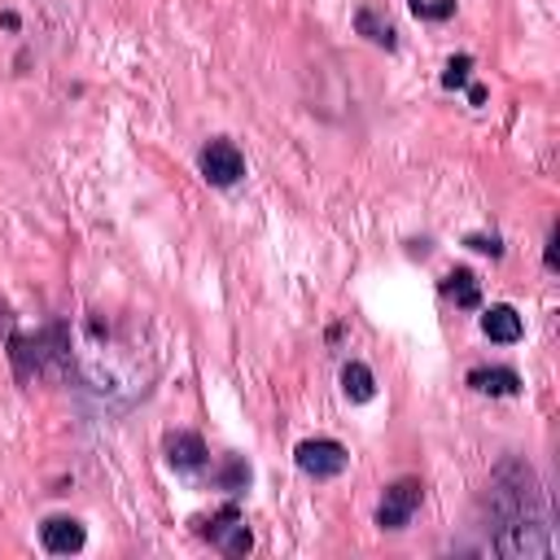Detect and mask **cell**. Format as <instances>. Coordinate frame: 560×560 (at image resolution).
Here are the masks:
<instances>
[{"label":"cell","instance_id":"obj_6","mask_svg":"<svg viewBox=\"0 0 560 560\" xmlns=\"http://www.w3.org/2000/svg\"><path fill=\"white\" fill-rule=\"evenodd\" d=\"M420 503H424L420 477H398L394 486H385V494H381V503H376V525H381V529H402V525L420 512Z\"/></svg>","mask_w":560,"mask_h":560},{"label":"cell","instance_id":"obj_19","mask_svg":"<svg viewBox=\"0 0 560 560\" xmlns=\"http://www.w3.org/2000/svg\"><path fill=\"white\" fill-rule=\"evenodd\" d=\"M468 101H472V105H486V88H481V83H468Z\"/></svg>","mask_w":560,"mask_h":560},{"label":"cell","instance_id":"obj_5","mask_svg":"<svg viewBox=\"0 0 560 560\" xmlns=\"http://www.w3.org/2000/svg\"><path fill=\"white\" fill-rule=\"evenodd\" d=\"M197 171L206 175V184H214V188H232V184L245 175V158H241V149H236L228 136H214V140L201 144V153H197Z\"/></svg>","mask_w":560,"mask_h":560},{"label":"cell","instance_id":"obj_10","mask_svg":"<svg viewBox=\"0 0 560 560\" xmlns=\"http://www.w3.org/2000/svg\"><path fill=\"white\" fill-rule=\"evenodd\" d=\"M468 389L472 394H490V398H512V394H521V376L512 368H472L468 372Z\"/></svg>","mask_w":560,"mask_h":560},{"label":"cell","instance_id":"obj_14","mask_svg":"<svg viewBox=\"0 0 560 560\" xmlns=\"http://www.w3.org/2000/svg\"><path fill=\"white\" fill-rule=\"evenodd\" d=\"M214 486L228 490V494H241V490L249 486V464H245L241 455H223V464H219V472H214Z\"/></svg>","mask_w":560,"mask_h":560},{"label":"cell","instance_id":"obj_20","mask_svg":"<svg viewBox=\"0 0 560 560\" xmlns=\"http://www.w3.org/2000/svg\"><path fill=\"white\" fill-rule=\"evenodd\" d=\"M9 324H13V319H9V302H0V332H13Z\"/></svg>","mask_w":560,"mask_h":560},{"label":"cell","instance_id":"obj_3","mask_svg":"<svg viewBox=\"0 0 560 560\" xmlns=\"http://www.w3.org/2000/svg\"><path fill=\"white\" fill-rule=\"evenodd\" d=\"M192 525H197V534L210 538V547H219L228 560H241V556H249V547H254V534H249L245 512H241L236 503H223L219 512L197 516Z\"/></svg>","mask_w":560,"mask_h":560},{"label":"cell","instance_id":"obj_2","mask_svg":"<svg viewBox=\"0 0 560 560\" xmlns=\"http://www.w3.org/2000/svg\"><path fill=\"white\" fill-rule=\"evenodd\" d=\"M494 551L508 560H542L551 556V538H547V521L534 516H512L503 525H494Z\"/></svg>","mask_w":560,"mask_h":560},{"label":"cell","instance_id":"obj_13","mask_svg":"<svg viewBox=\"0 0 560 560\" xmlns=\"http://www.w3.org/2000/svg\"><path fill=\"white\" fill-rule=\"evenodd\" d=\"M341 394H346L350 402H372V398H376V376H372V368L359 363V359H350V363L341 368Z\"/></svg>","mask_w":560,"mask_h":560},{"label":"cell","instance_id":"obj_8","mask_svg":"<svg viewBox=\"0 0 560 560\" xmlns=\"http://www.w3.org/2000/svg\"><path fill=\"white\" fill-rule=\"evenodd\" d=\"M83 542H88V529L74 516H48L39 525V547L48 556H74V551H83Z\"/></svg>","mask_w":560,"mask_h":560},{"label":"cell","instance_id":"obj_12","mask_svg":"<svg viewBox=\"0 0 560 560\" xmlns=\"http://www.w3.org/2000/svg\"><path fill=\"white\" fill-rule=\"evenodd\" d=\"M442 293L459 306V311H477L481 306V280L468 271V267H455L442 276Z\"/></svg>","mask_w":560,"mask_h":560},{"label":"cell","instance_id":"obj_1","mask_svg":"<svg viewBox=\"0 0 560 560\" xmlns=\"http://www.w3.org/2000/svg\"><path fill=\"white\" fill-rule=\"evenodd\" d=\"M9 363L13 376L26 385L35 376H70L74 372V337L70 324H48L39 332H9Z\"/></svg>","mask_w":560,"mask_h":560},{"label":"cell","instance_id":"obj_4","mask_svg":"<svg viewBox=\"0 0 560 560\" xmlns=\"http://www.w3.org/2000/svg\"><path fill=\"white\" fill-rule=\"evenodd\" d=\"M293 464H298V472L328 481V477H341L350 468V451L337 438H306L293 446Z\"/></svg>","mask_w":560,"mask_h":560},{"label":"cell","instance_id":"obj_9","mask_svg":"<svg viewBox=\"0 0 560 560\" xmlns=\"http://www.w3.org/2000/svg\"><path fill=\"white\" fill-rule=\"evenodd\" d=\"M481 332H486L490 341H499V346H512V341H521V337H525V324H521L516 306L494 302V306H486V311H481Z\"/></svg>","mask_w":560,"mask_h":560},{"label":"cell","instance_id":"obj_15","mask_svg":"<svg viewBox=\"0 0 560 560\" xmlns=\"http://www.w3.org/2000/svg\"><path fill=\"white\" fill-rule=\"evenodd\" d=\"M468 83H472V57L459 52V57H451V61L442 66V88H446V92H459V88H468Z\"/></svg>","mask_w":560,"mask_h":560},{"label":"cell","instance_id":"obj_11","mask_svg":"<svg viewBox=\"0 0 560 560\" xmlns=\"http://www.w3.org/2000/svg\"><path fill=\"white\" fill-rule=\"evenodd\" d=\"M354 31L368 39V44H376V48H398V31H394V22L376 9V4H363L359 13H354Z\"/></svg>","mask_w":560,"mask_h":560},{"label":"cell","instance_id":"obj_16","mask_svg":"<svg viewBox=\"0 0 560 560\" xmlns=\"http://www.w3.org/2000/svg\"><path fill=\"white\" fill-rule=\"evenodd\" d=\"M455 4H459V0H407V9H411L420 22H446V18H455Z\"/></svg>","mask_w":560,"mask_h":560},{"label":"cell","instance_id":"obj_7","mask_svg":"<svg viewBox=\"0 0 560 560\" xmlns=\"http://www.w3.org/2000/svg\"><path fill=\"white\" fill-rule=\"evenodd\" d=\"M162 451H166V464H171L175 472H184V477H197V472H206V464H210V451H206V442H201L192 429H171V433L162 438Z\"/></svg>","mask_w":560,"mask_h":560},{"label":"cell","instance_id":"obj_18","mask_svg":"<svg viewBox=\"0 0 560 560\" xmlns=\"http://www.w3.org/2000/svg\"><path fill=\"white\" fill-rule=\"evenodd\" d=\"M556 245H560V228H551V232H547V249H542V262H547V271H556V267H560V254H556Z\"/></svg>","mask_w":560,"mask_h":560},{"label":"cell","instance_id":"obj_17","mask_svg":"<svg viewBox=\"0 0 560 560\" xmlns=\"http://www.w3.org/2000/svg\"><path fill=\"white\" fill-rule=\"evenodd\" d=\"M464 245H468V249H477V254H490V258H499V254H503V241H499V236H486V232H472Z\"/></svg>","mask_w":560,"mask_h":560}]
</instances>
